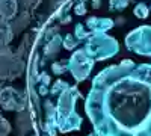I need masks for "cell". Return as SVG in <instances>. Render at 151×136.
I'll return each instance as SVG.
<instances>
[{
	"label": "cell",
	"mask_w": 151,
	"mask_h": 136,
	"mask_svg": "<svg viewBox=\"0 0 151 136\" xmlns=\"http://www.w3.org/2000/svg\"><path fill=\"white\" fill-rule=\"evenodd\" d=\"M64 0H48V6H50V11H53L55 8H58Z\"/></svg>",
	"instance_id": "10"
},
{
	"label": "cell",
	"mask_w": 151,
	"mask_h": 136,
	"mask_svg": "<svg viewBox=\"0 0 151 136\" xmlns=\"http://www.w3.org/2000/svg\"><path fill=\"white\" fill-rule=\"evenodd\" d=\"M17 2H18V8H20L21 11H29V12H32V11H35L38 6L41 5L42 0H17Z\"/></svg>",
	"instance_id": "8"
},
{
	"label": "cell",
	"mask_w": 151,
	"mask_h": 136,
	"mask_svg": "<svg viewBox=\"0 0 151 136\" xmlns=\"http://www.w3.org/2000/svg\"><path fill=\"white\" fill-rule=\"evenodd\" d=\"M0 106L5 110H21L27 109V94L18 91L14 86H3L0 91Z\"/></svg>",
	"instance_id": "3"
},
{
	"label": "cell",
	"mask_w": 151,
	"mask_h": 136,
	"mask_svg": "<svg viewBox=\"0 0 151 136\" xmlns=\"http://www.w3.org/2000/svg\"><path fill=\"white\" fill-rule=\"evenodd\" d=\"M14 32L11 27V21L2 20L0 18V48L2 47H8L11 44V41L14 40Z\"/></svg>",
	"instance_id": "7"
},
{
	"label": "cell",
	"mask_w": 151,
	"mask_h": 136,
	"mask_svg": "<svg viewBox=\"0 0 151 136\" xmlns=\"http://www.w3.org/2000/svg\"><path fill=\"white\" fill-rule=\"evenodd\" d=\"M15 124H17L18 136H24L26 133H29V132L33 129L32 118H30V112H29L27 109H24V110H21V112H18V114H17Z\"/></svg>",
	"instance_id": "5"
},
{
	"label": "cell",
	"mask_w": 151,
	"mask_h": 136,
	"mask_svg": "<svg viewBox=\"0 0 151 136\" xmlns=\"http://www.w3.org/2000/svg\"><path fill=\"white\" fill-rule=\"evenodd\" d=\"M18 14V2L17 0H0V18L11 21Z\"/></svg>",
	"instance_id": "6"
},
{
	"label": "cell",
	"mask_w": 151,
	"mask_h": 136,
	"mask_svg": "<svg viewBox=\"0 0 151 136\" xmlns=\"http://www.w3.org/2000/svg\"><path fill=\"white\" fill-rule=\"evenodd\" d=\"M27 59L23 58L18 52L12 48L2 47L0 48V80H15L21 77Z\"/></svg>",
	"instance_id": "2"
},
{
	"label": "cell",
	"mask_w": 151,
	"mask_h": 136,
	"mask_svg": "<svg viewBox=\"0 0 151 136\" xmlns=\"http://www.w3.org/2000/svg\"><path fill=\"white\" fill-rule=\"evenodd\" d=\"M30 23H32V12H29V11H20L17 14V17L14 20H11V27H12L14 35L15 36L20 35Z\"/></svg>",
	"instance_id": "4"
},
{
	"label": "cell",
	"mask_w": 151,
	"mask_h": 136,
	"mask_svg": "<svg viewBox=\"0 0 151 136\" xmlns=\"http://www.w3.org/2000/svg\"><path fill=\"white\" fill-rule=\"evenodd\" d=\"M26 64L36 136H151V0H64Z\"/></svg>",
	"instance_id": "1"
},
{
	"label": "cell",
	"mask_w": 151,
	"mask_h": 136,
	"mask_svg": "<svg viewBox=\"0 0 151 136\" xmlns=\"http://www.w3.org/2000/svg\"><path fill=\"white\" fill-rule=\"evenodd\" d=\"M33 136H36V135H33Z\"/></svg>",
	"instance_id": "12"
},
{
	"label": "cell",
	"mask_w": 151,
	"mask_h": 136,
	"mask_svg": "<svg viewBox=\"0 0 151 136\" xmlns=\"http://www.w3.org/2000/svg\"><path fill=\"white\" fill-rule=\"evenodd\" d=\"M11 133V124L9 121L0 114V136H9Z\"/></svg>",
	"instance_id": "9"
},
{
	"label": "cell",
	"mask_w": 151,
	"mask_h": 136,
	"mask_svg": "<svg viewBox=\"0 0 151 136\" xmlns=\"http://www.w3.org/2000/svg\"><path fill=\"white\" fill-rule=\"evenodd\" d=\"M2 88H3V83H2V80H0V91H2Z\"/></svg>",
	"instance_id": "11"
}]
</instances>
